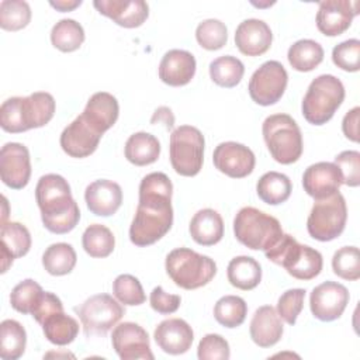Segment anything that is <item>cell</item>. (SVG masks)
<instances>
[{"instance_id":"cell-1","label":"cell","mask_w":360,"mask_h":360,"mask_svg":"<svg viewBox=\"0 0 360 360\" xmlns=\"http://www.w3.org/2000/svg\"><path fill=\"white\" fill-rule=\"evenodd\" d=\"M173 184L162 172L146 174L139 184V202L129 226V239L143 248L162 239L173 225Z\"/></svg>"},{"instance_id":"cell-2","label":"cell","mask_w":360,"mask_h":360,"mask_svg":"<svg viewBox=\"0 0 360 360\" xmlns=\"http://www.w3.org/2000/svg\"><path fill=\"white\" fill-rule=\"evenodd\" d=\"M35 200L44 226L56 235L68 233L79 224L80 210L72 197L70 186L60 174L42 176L35 187Z\"/></svg>"},{"instance_id":"cell-3","label":"cell","mask_w":360,"mask_h":360,"mask_svg":"<svg viewBox=\"0 0 360 360\" xmlns=\"http://www.w3.org/2000/svg\"><path fill=\"white\" fill-rule=\"evenodd\" d=\"M55 114V98L51 93L35 91L27 97L7 98L0 107V127L6 132L20 134L46 125Z\"/></svg>"},{"instance_id":"cell-4","label":"cell","mask_w":360,"mask_h":360,"mask_svg":"<svg viewBox=\"0 0 360 360\" xmlns=\"http://www.w3.org/2000/svg\"><path fill=\"white\" fill-rule=\"evenodd\" d=\"M264 255L274 264L284 267L290 276L304 281L315 278L323 266L322 255L316 249L298 243L288 233H283Z\"/></svg>"},{"instance_id":"cell-5","label":"cell","mask_w":360,"mask_h":360,"mask_svg":"<svg viewBox=\"0 0 360 360\" xmlns=\"http://www.w3.org/2000/svg\"><path fill=\"white\" fill-rule=\"evenodd\" d=\"M166 271L172 281L184 290L207 285L217 274L215 262L188 248L173 249L166 256Z\"/></svg>"},{"instance_id":"cell-6","label":"cell","mask_w":360,"mask_h":360,"mask_svg":"<svg viewBox=\"0 0 360 360\" xmlns=\"http://www.w3.org/2000/svg\"><path fill=\"white\" fill-rule=\"evenodd\" d=\"M233 233L243 246L266 252L284 232L277 218L255 207H243L235 215Z\"/></svg>"},{"instance_id":"cell-7","label":"cell","mask_w":360,"mask_h":360,"mask_svg":"<svg viewBox=\"0 0 360 360\" xmlns=\"http://www.w3.org/2000/svg\"><path fill=\"white\" fill-rule=\"evenodd\" d=\"M263 138L271 158L281 165H291L302 155V135L298 124L288 114L269 115L262 125Z\"/></svg>"},{"instance_id":"cell-8","label":"cell","mask_w":360,"mask_h":360,"mask_svg":"<svg viewBox=\"0 0 360 360\" xmlns=\"http://www.w3.org/2000/svg\"><path fill=\"white\" fill-rule=\"evenodd\" d=\"M345 100L343 83L333 75L315 77L302 100V115L312 125L326 124Z\"/></svg>"},{"instance_id":"cell-9","label":"cell","mask_w":360,"mask_h":360,"mask_svg":"<svg viewBox=\"0 0 360 360\" xmlns=\"http://www.w3.org/2000/svg\"><path fill=\"white\" fill-rule=\"evenodd\" d=\"M204 135L191 125H180L170 135V163L180 176L193 177L200 173L204 162Z\"/></svg>"},{"instance_id":"cell-10","label":"cell","mask_w":360,"mask_h":360,"mask_svg":"<svg viewBox=\"0 0 360 360\" xmlns=\"http://www.w3.org/2000/svg\"><path fill=\"white\" fill-rule=\"evenodd\" d=\"M347 219V207L340 191L315 200L307 219L308 233L321 242H329L342 235Z\"/></svg>"},{"instance_id":"cell-11","label":"cell","mask_w":360,"mask_h":360,"mask_svg":"<svg viewBox=\"0 0 360 360\" xmlns=\"http://www.w3.org/2000/svg\"><path fill=\"white\" fill-rule=\"evenodd\" d=\"M84 335L104 336L124 316V307L108 294H96L87 298L80 307H75Z\"/></svg>"},{"instance_id":"cell-12","label":"cell","mask_w":360,"mask_h":360,"mask_svg":"<svg viewBox=\"0 0 360 360\" xmlns=\"http://www.w3.org/2000/svg\"><path fill=\"white\" fill-rule=\"evenodd\" d=\"M288 73L278 60H267L256 69L249 80V96L259 105L276 104L284 94Z\"/></svg>"},{"instance_id":"cell-13","label":"cell","mask_w":360,"mask_h":360,"mask_svg":"<svg viewBox=\"0 0 360 360\" xmlns=\"http://www.w3.org/2000/svg\"><path fill=\"white\" fill-rule=\"evenodd\" d=\"M347 288L336 281H325L316 285L309 295L312 315L323 322H330L342 316L349 304Z\"/></svg>"},{"instance_id":"cell-14","label":"cell","mask_w":360,"mask_h":360,"mask_svg":"<svg viewBox=\"0 0 360 360\" xmlns=\"http://www.w3.org/2000/svg\"><path fill=\"white\" fill-rule=\"evenodd\" d=\"M112 349L122 360H153L146 330L135 322H122L112 329Z\"/></svg>"},{"instance_id":"cell-15","label":"cell","mask_w":360,"mask_h":360,"mask_svg":"<svg viewBox=\"0 0 360 360\" xmlns=\"http://www.w3.org/2000/svg\"><path fill=\"white\" fill-rule=\"evenodd\" d=\"M0 177L1 181L13 188H24L31 177L30 152L25 145L8 142L0 150Z\"/></svg>"},{"instance_id":"cell-16","label":"cell","mask_w":360,"mask_h":360,"mask_svg":"<svg viewBox=\"0 0 360 360\" xmlns=\"http://www.w3.org/2000/svg\"><path fill=\"white\" fill-rule=\"evenodd\" d=\"M212 162L221 173L232 179H243L253 172L256 158L243 143L228 141L214 149Z\"/></svg>"},{"instance_id":"cell-17","label":"cell","mask_w":360,"mask_h":360,"mask_svg":"<svg viewBox=\"0 0 360 360\" xmlns=\"http://www.w3.org/2000/svg\"><path fill=\"white\" fill-rule=\"evenodd\" d=\"M103 134L98 132L82 114L60 134V146L70 158H87L97 149Z\"/></svg>"},{"instance_id":"cell-18","label":"cell","mask_w":360,"mask_h":360,"mask_svg":"<svg viewBox=\"0 0 360 360\" xmlns=\"http://www.w3.org/2000/svg\"><path fill=\"white\" fill-rule=\"evenodd\" d=\"M359 14V1L325 0L319 3L316 13V27L326 37H338L350 25Z\"/></svg>"},{"instance_id":"cell-19","label":"cell","mask_w":360,"mask_h":360,"mask_svg":"<svg viewBox=\"0 0 360 360\" xmlns=\"http://www.w3.org/2000/svg\"><path fill=\"white\" fill-rule=\"evenodd\" d=\"M343 177L339 167L330 162H318L308 166L302 174V187L315 200L326 198L339 191Z\"/></svg>"},{"instance_id":"cell-20","label":"cell","mask_w":360,"mask_h":360,"mask_svg":"<svg viewBox=\"0 0 360 360\" xmlns=\"http://www.w3.org/2000/svg\"><path fill=\"white\" fill-rule=\"evenodd\" d=\"M93 6L124 28L141 27L149 15V6L143 0H94Z\"/></svg>"},{"instance_id":"cell-21","label":"cell","mask_w":360,"mask_h":360,"mask_svg":"<svg viewBox=\"0 0 360 360\" xmlns=\"http://www.w3.org/2000/svg\"><path fill=\"white\" fill-rule=\"evenodd\" d=\"M156 345L169 354L186 353L194 340L191 326L180 318H169L162 321L153 333Z\"/></svg>"},{"instance_id":"cell-22","label":"cell","mask_w":360,"mask_h":360,"mask_svg":"<svg viewBox=\"0 0 360 360\" xmlns=\"http://www.w3.org/2000/svg\"><path fill=\"white\" fill-rule=\"evenodd\" d=\"M84 200L91 214L97 217H110L121 207L122 190L118 183L100 179L86 187Z\"/></svg>"},{"instance_id":"cell-23","label":"cell","mask_w":360,"mask_h":360,"mask_svg":"<svg viewBox=\"0 0 360 360\" xmlns=\"http://www.w3.org/2000/svg\"><path fill=\"white\" fill-rule=\"evenodd\" d=\"M273 34L270 27L257 18L242 21L235 31V45L246 56H260L271 45Z\"/></svg>"},{"instance_id":"cell-24","label":"cell","mask_w":360,"mask_h":360,"mask_svg":"<svg viewBox=\"0 0 360 360\" xmlns=\"http://www.w3.org/2000/svg\"><path fill=\"white\" fill-rule=\"evenodd\" d=\"M195 58L184 49H170L159 63V79L173 87L186 86L195 75Z\"/></svg>"},{"instance_id":"cell-25","label":"cell","mask_w":360,"mask_h":360,"mask_svg":"<svg viewBox=\"0 0 360 360\" xmlns=\"http://www.w3.org/2000/svg\"><path fill=\"white\" fill-rule=\"evenodd\" d=\"M250 338L259 347H271L283 336L284 328L276 308L263 305L257 308L250 321Z\"/></svg>"},{"instance_id":"cell-26","label":"cell","mask_w":360,"mask_h":360,"mask_svg":"<svg viewBox=\"0 0 360 360\" xmlns=\"http://www.w3.org/2000/svg\"><path fill=\"white\" fill-rule=\"evenodd\" d=\"M1 240V273H6L14 259L30 252L31 235L27 226L20 222H4L0 231Z\"/></svg>"},{"instance_id":"cell-27","label":"cell","mask_w":360,"mask_h":360,"mask_svg":"<svg viewBox=\"0 0 360 360\" xmlns=\"http://www.w3.org/2000/svg\"><path fill=\"white\" fill-rule=\"evenodd\" d=\"M118 114V101L107 91L94 93L82 112V115L101 134L108 131L117 122Z\"/></svg>"},{"instance_id":"cell-28","label":"cell","mask_w":360,"mask_h":360,"mask_svg":"<svg viewBox=\"0 0 360 360\" xmlns=\"http://www.w3.org/2000/svg\"><path fill=\"white\" fill-rule=\"evenodd\" d=\"M194 242L201 246H212L224 236L222 217L212 208H202L194 214L188 226Z\"/></svg>"},{"instance_id":"cell-29","label":"cell","mask_w":360,"mask_h":360,"mask_svg":"<svg viewBox=\"0 0 360 360\" xmlns=\"http://www.w3.org/2000/svg\"><path fill=\"white\" fill-rule=\"evenodd\" d=\"M124 153L127 160L135 166L152 165L160 155V143L149 132H135L127 139Z\"/></svg>"},{"instance_id":"cell-30","label":"cell","mask_w":360,"mask_h":360,"mask_svg":"<svg viewBox=\"0 0 360 360\" xmlns=\"http://www.w3.org/2000/svg\"><path fill=\"white\" fill-rule=\"evenodd\" d=\"M226 276L231 285L249 291L259 285L262 280V267L259 262L250 256H236L229 262Z\"/></svg>"},{"instance_id":"cell-31","label":"cell","mask_w":360,"mask_h":360,"mask_svg":"<svg viewBox=\"0 0 360 360\" xmlns=\"http://www.w3.org/2000/svg\"><path fill=\"white\" fill-rule=\"evenodd\" d=\"M41 326L45 338L56 346H66L72 343L79 333L77 321L73 316L66 315L63 311H58L46 316Z\"/></svg>"},{"instance_id":"cell-32","label":"cell","mask_w":360,"mask_h":360,"mask_svg":"<svg viewBox=\"0 0 360 360\" xmlns=\"http://www.w3.org/2000/svg\"><path fill=\"white\" fill-rule=\"evenodd\" d=\"M291 190V180L285 174L278 172L264 173L256 184V193L259 198L269 205H278L287 201Z\"/></svg>"},{"instance_id":"cell-33","label":"cell","mask_w":360,"mask_h":360,"mask_svg":"<svg viewBox=\"0 0 360 360\" xmlns=\"http://www.w3.org/2000/svg\"><path fill=\"white\" fill-rule=\"evenodd\" d=\"M27 333L24 326L14 319H4L0 325V357L17 360L25 352Z\"/></svg>"},{"instance_id":"cell-34","label":"cell","mask_w":360,"mask_h":360,"mask_svg":"<svg viewBox=\"0 0 360 360\" xmlns=\"http://www.w3.org/2000/svg\"><path fill=\"white\" fill-rule=\"evenodd\" d=\"M287 59L292 69L311 72L323 60V48L314 39H300L288 48Z\"/></svg>"},{"instance_id":"cell-35","label":"cell","mask_w":360,"mask_h":360,"mask_svg":"<svg viewBox=\"0 0 360 360\" xmlns=\"http://www.w3.org/2000/svg\"><path fill=\"white\" fill-rule=\"evenodd\" d=\"M76 260L75 249L65 242L52 243L42 255V266L52 276L69 274L75 269Z\"/></svg>"},{"instance_id":"cell-36","label":"cell","mask_w":360,"mask_h":360,"mask_svg":"<svg viewBox=\"0 0 360 360\" xmlns=\"http://www.w3.org/2000/svg\"><path fill=\"white\" fill-rule=\"evenodd\" d=\"M82 245L89 256L103 259L112 253L115 246V238L105 225L93 224L84 229L82 236Z\"/></svg>"},{"instance_id":"cell-37","label":"cell","mask_w":360,"mask_h":360,"mask_svg":"<svg viewBox=\"0 0 360 360\" xmlns=\"http://www.w3.org/2000/svg\"><path fill=\"white\" fill-rule=\"evenodd\" d=\"M243 73L245 66L240 59L231 55L219 56L210 63V77L221 87H235L242 80Z\"/></svg>"},{"instance_id":"cell-38","label":"cell","mask_w":360,"mask_h":360,"mask_svg":"<svg viewBox=\"0 0 360 360\" xmlns=\"http://www.w3.org/2000/svg\"><path fill=\"white\" fill-rule=\"evenodd\" d=\"M83 41L84 30L76 20L63 18L52 27L51 42L62 52H73L79 49Z\"/></svg>"},{"instance_id":"cell-39","label":"cell","mask_w":360,"mask_h":360,"mask_svg":"<svg viewBox=\"0 0 360 360\" xmlns=\"http://www.w3.org/2000/svg\"><path fill=\"white\" fill-rule=\"evenodd\" d=\"M248 305L242 297L224 295L214 307V316L217 322L225 328H238L245 322Z\"/></svg>"},{"instance_id":"cell-40","label":"cell","mask_w":360,"mask_h":360,"mask_svg":"<svg viewBox=\"0 0 360 360\" xmlns=\"http://www.w3.org/2000/svg\"><path fill=\"white\" fill-rule=\"evenodd\" d=\"M42 287L32 278L20 281L10 294L11 307L20 314H32L44 295Z\"/></svg>"},{"instance_id":"cell-41","label":"cell","mask_w":360,"mask_h":360,"mask_svg":"<svg viewBox=\"0 0 360 360\" xmlns=\"http://www.w3.org/2000/svg\"><path fill=\"white\" fill-rule=\"evenodd\" d=\"M31 21L30 4L24 0H3L0 3V27L6 31H18Z\"/></svg>"},{"instance_id":"cell-42","label":"cell","mask_w":360,"mask_h":360,"mask_svg":"<svg viewBox=\"0 0 360 360\" xmlns=\"http://www.w3.org/2000/svg\"><path fill=\"white\" fill-rule=\"evenodd\" d=\"M195 39L207 51L221 49L228 41L226 25L217 18L204 20L197 25Z\"/></svg>"},{"instance_id":"cell-43","label":"cell","mask_w":360,"mask_h":360,"mask_svg":"<svg viewBox=\"0 0 360 360\" xmlns=\"http://www.w3.org/2000/svg\"><path fill=\"white\" fill-rule=\"evenodd\" d=\"M332 269L343 280L354 281L360 278V253L356 246H343L332 257Z\"/></svg>"},{"instance_id":"cell-44","label":"cell","mask_w":360,"mask_h":360,"mask_svg":"<svg viewBox=\"0 0 360 360\" xmlns=\"http://www.w3.org/2000/svg\"><path fill=\"white\" fill-rule=\"evenodd\" d=\"M114 297L124 305H141L146 297L141 281L132 274H120L112 283Z\"/></svg>"},{"instance_id":"cell-45","label":"cell","mask_w":360,"mask_h":360,"mask_svg":"<svg viewBox=\"0 0 360 360\" xmlns=\"http://www.w3.org/2000/svg\"><path fill=\"white\" fill-rule=\"evenodd\" d=\"M332 60L345 72H357L360 69V41L352 38L338 44L332 49Z\"/></svg>"},{"instance_id":"cell-46","label":"cell","mask_w":360,"mask_h":360,"mask_svg":"<svg viewBox=\"0 0 360 360\" xmlns=\"http://www.w3.org/2000/svg\"><path fill=\"white\" fill-rule=\"evenodd\" d=\"M305 292L304 288H291L284 291L278 298L276 311L285 323L295 325L297 318L304 308Z\"/></svg>"},{"instance_id":"cell-47","label":"cell","mask_w":360,"mask_h":360,"mask_svg":"<svg viewBox=\"0 0 360 360\" xmlns=\"http://www.w3.org/2000/svg\"><path fill=\"white\" fill-rule=\"evenodd\" d=\"M200 360H228L231 356L229 343L218 333L205 335L197 347Z\"/></svg>"},{"instance_id":"cell-48","label":"cell","mask_w":360,"mask_h":360,"mask_svg":"<svg viewBox=\"0 0 360 360\" xmlns=\"http://www.w3.org/2000/svg\"><path fill=\"white\" fill-rule=\"evenodd\" d=\"M343 177V184L357 187L360 184V153L357 150H343L335 156L333 162Z\"/></svg>"},{"instance_id":"cell-49","label":"cell","mask_w":360,"mask_h":360,"mask_svg":"<svg viewBox=\"0 0 360 360\" xmlns=\"http://www.w3.org/2000/svg\"><path fill=\"white\" fill-rule=\"evenodd\" d=\"M149 302L153 311H156L158 314L162 315H169L173 314L179 309L181 298L177 294H167L165 292V290L158 285L152 290L150 297H149Z\"/></svg>"},{"instance_id":"cell-50","label":"cell","mask_w":360,"mask_h":360,"mask_svg":"<svg viewBox=\"0 0 360 360\" xmlns=\"http://www.w3.org/2000/svg\"><path fill=\"white\" fill-rule=\"evenodd\" d=\"M58 311H63V304L59 300V297H56L53 292H48L45 291L39 304L37 305V308L34 309V312L31 314L34 316V319L41 325L46 316H49L53 312Z\"/></svg>"},{"instance_id":"cell-51","label":"cell","mask_w":360,"mask_h":360,"mask_svg":"<svg viewBox=\"0 0 360 360\" xmlns=\"http://www.w3.org/2000/svg\"><path fill=\"white\" fill-rule=\"evenodd\" d=\"M359 114L360 108L354 107L345 114L342 121V131L345 136L353 142H359Z\"/></svg>"},{"instance_id":"cell-52","label":"cell","mask_w":360,"mask_h":360,"mask_svg":"<svg viewBox=\"0 0 360 360\" xmlns=\"http://www.w3.org/2000/svg\"><path fill=\"white\" fill-rule=\"evenodd\" d=\"M156 122H163L166 129H172L174 124V115L172 110L169 107H159L150 118V124H156Z\"/></svg>"},{"instance_id":"cell-53","label":"cell","mask_w":360,"mask_h":360,"mask_svg":"<svg viewBox=\"0 0 360 360\" xmlns=\"http://www.w3.org/2000/svg\"><path fill=\"white\" fill-rule=\"evenodd\" d=\"M53 8L65 13V11H72L76 7H79L82 4V0H58V1H51L49 3Z\"/></svg>"}]
</instances>
